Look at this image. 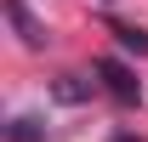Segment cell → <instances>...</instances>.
<instances>
[{"label":"cell","mask_w":148,"mask_h":142,"mask_svg":"<svg viewBox=\"0 0 148 142\" xmlns=\"http://www.w3.org/2000/svg\"><path fill=\"white\" fill-rule=\"evenodd\" d=\"M6 142H46V125L34 114H17V119L6 125Z\"/></svg>","instance_id":"obj_4"},{"label":"cell","mask_w":148,"mask_h":142,"mask_svg":"<svg viewBox=\"0 0 148 142\" xmlns=\"http://www.w3.org/2000/svg\"><path fill=\"white\" fill-rule=\"evenodd\" d=\"M108 142H143V137H131V131H114V137Z\"/></svg>","instance_id":"obj_6"},{"label":"cell","mask_w":148,"mask_h":142,"mask_svg":"<svg viewBox=\"0 0 148 142\" xmlns=\"http://www.w3.org/2000/svg\"><path fill=\"white\" fill-rule=\"evenodd\" d=\"M91 85L97 80H86V74H57V102H86V97H91Z\"/></svg>","instance_id":"obj_3"},{"label":"cell","mask_w":148,"mask_h":142,"mask_svg":"<svg viewBox=\"0 0 148 142\" xmlns=\"http://www.w3.org/2000/svg\"><path fill=\"white\" fill-rule=\"evenodd\" d=\"M6 17H12V29H17V40L29 46V51H40V46H46V29L34 23V12H29L23 0H6Z\"/></svg>","instance_id":"obj_2"},{"label":"cell","mask_w":148,"mask_h":142,"mask_svg":"<svg viewBox=\"0 0 148 142\" xmlns=\"http://www.w3.org/2000/svg\"><path fill=\"white\" fill-rule=\"evenodd\" d=\"M97 80L108 85L114 102H125V108H131V102H143V85H137V74H131L120 57H97Z\"/></svg>","instance_id":"obj_1"},{"label":"cell","mask_w":148,"mask_h":142,"mask_svg":"<svg viewBox=\"0 0 148 142\" xmlns=\"http://www.w3.org/2000/svg\"><path fill=\"white\" fill-rule=\"evenodd\" d=\"M114 40H120L125 51H137V57H148V29H131V23H114Z\"/></svg>","instance_id":"obj_5"}]
</instances>
